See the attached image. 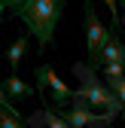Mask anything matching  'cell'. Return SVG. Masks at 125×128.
Returning <instances> with one entry per match:
<instances>
[{"mask_svg":"<svg viewBox=\"0 0 125 128\" xmlns=\"http://www.w3.org/2000/svg\"><path fill=\"white\" fill-rule=\"evenodd\" d=\"M64 6H67L64 0H24L12 15L24 22L28 34L37 37L40 49L46 52L55 43V28L61 22V15H64Z\"/></svg>","mask_w":125,"mask_h":128,"instance_id":"1","label":"cell"},{"mask_svg":"<svg viewBox=\"0 0 125 128\" xmlns=\"http://www.w3.org/2000/svg\"><path fill=\"white\" fill-rule=\"evenodd\" d=\"M76 98L80 101H86L88 107H95V110H101V113H122V104H119V98L113 94V88L110 86H101L95 76H92V70H82V86L76 88ZM125 116V113H122Z\"/></svg>","mask_w":125,"mask_h":128,"instance_id":"2","label":"cell"},{"mask_svg":"<svg viewBox=\"0 0 125 128\" xmlns=\"http://www.w3.org/2000/svg\"><path fill=\"white\" fill-rule=\"evenodd\" d=\"M61 119H64L70 128H98V125H110L116 119V113H101V110H92L86 101H80L73 94V104L64 107V110H58Z\"/></svg>","mask_w":125,"mask_h":128,"instance_id":"3","label":"cell"},{"mask_svg":"<svg viewBox=\"0 0 125 128\" xmlns=\"http://www.w3.org/2000/svg\"><path fill=\"white\" fill-rule=\"evenodd\" d=\"M82 3H86V52H88V67H98V58H101V52H104V46H107L113 30H107L98 22V12L92 6V0H82Z\"/></svg>","mask_w":125,"mask_h":128,"instance_id":"4","label":"cell"},{"mask_svg":"<svg viewBox=\"0 0 125 128\" xmlns=\"http://www.w3.org/2000/svg\"><path fill=\"white\" fill-rule=\"evenodd\" d=\"M34 76H37V82H40V88H46V86L52 88V101H55V104H58L61 110L73 104V94H76V92H70V88L64 86V79H58V73H55V70L49 67V64H40Z\"/></svg>","mask_w":125,"mask_h":128,"instance_id":"5","label":"cell"},{"mask_svg":"<svg viewBox=\"0 0 125 128\" xmlns=\"http://www.w3.org/2000/svg\"><path fill=\"white\" fill-rule=\"evenodd\" d=\"M122 61H125V46L119 43L116 34H110V40H107L104 52H101V58H98V67H107V64H122Z\"/></svg>","mask_w":125,"mask_h":128,"instance_id":"6","label":"cell"},{"mask_svg":"<svg viewBox=\"0 0 125 128\" xmlns=\"http://www.w3.org/2000/svg\"><path fill=\"white\" fill-rule=\"evenodd\" d=\"M0 86H3V92L9 94L12 101H24V98H30V94H34V86H28L24 79H22V76H15V73H9Z\"/></svg>","mask_w":125,"mask_h":128,"instance_id":"7","label":"cell"},{"mask_svg":"<svg viewBox=\"0 0 125 128\" xmlns=\"http://www.w3.org/2000/svg\"><path fill=\"white\" fill-rule=\"evenodd\" d=\"M28 30H24V37H18L12 46H9V52H6V61H9V73H15V67H18V61H22V55L28 52Z\"/></svg>","mask_w":125,"mask_h":128,"instance_id":"8","label":"cell"},{"mask_svg":"<svg viewBox=\"0 0 125 128\" xmlns=\"http://www.w3.org/2000/svg\"><path fill=\"white\" fill-rule=\"evenodd\" d=\"M0 128H24V122H22V116H15L6 107H0Z\"/></svg>","mask_w":125,"mask_h":128,"instance_id":"9","label":"cell"},{"mask_svg":"<svg viewBox=\"0 0 125 128\" xmlns=\"http://www.w3.org/2000/svg\"><path fill=\"white\" fill-rule=\"evenodd\" d=\"M46 128H70L64 119H61V113H58V110H46Z\"/></svg>","mask_w":125,"mask_h":128,"instance_id":"10","label":"cell"},{"mask_svg":"<svg viewBox=\"0 0 125 128\" xmlns=\"http://www.w3.org/2000/svg\"><path fill=\"white\" fill-rule=\"evenodd\" d=\"M104 70V79L110 82V79H119V76H125V61L122 64H107V67H101Z\"/></svg>","mask_w":125,"mask_h":128,"instance_id":"11","label":"cell"},{"mask_svg":"<svg viewBox=\"0 0 125 128\" xmlns=\"http://www.w3.org/2000/svg\"><path fill=\"white\" fill-rule=\"evenodd\" d=\"M110 88H113V94L119 98V104H122V113H125V76L110 79Z\"/></svg>","mask_w":125,"mask_h":128,"instance_id":"12","label":"cell"},{"mask_svg":"<svg viewBox=\"0 0 125 128\" xmlns=\"http://www.w3.org/2000/svg\"><path fill=\"white\" fill-rule=\"evenodd\" d=\"M104 3H107V9H110V15H113V28H119V0H104Z\"/></svg>","mask_w":125,"mask_h":128,"instance_id":"13","label":"cell"},{"mask_svg":"<svg viewBox=\"0 0 125 128\" xmlns=\"http://www.w3.org/2000/svg\"><path fill=\"white\" fill-rule=\"evenodd\" d=\"M0 107H6V110H9V113H15V116H18V110H15V107H12V98H9V94H6V92H3V86H0Z\"/></svg>","mask_w":125,"mask_h":128,"instance_id":"14","label":"cell"},{"mask_svg":"<svg viewBox=\"0 0 125 128\" xmlns=\"http://www.w3.org/2000/svg\"><path fill=\"white\" fill-rule=\"evenodd\" d=\"M22 3H24V0H0V6H9L12 12H15V9H18Z\"/></svg>","mask_w":125,"mask_h":128,"instance_id":"15","label":"cell"},{"mask_svg":"<svg viewBox=\"0 0 125 128\" xmlns=\"http://www.w3.org/2000/svg\"><path fill=\"white\" fill-rule=\"evenodd\" d=\"M0 18H3V6H0Z\"/></svg>","mask_w":125,"mask_h":128,"instance_id":"16","label":"cell"},{"mask_svg":"<svg viewBox=\"0 0 125 128\" xmlns=\"http://www.w3.org/2000/svg\"><path fill=\"white\" fill-rule=\"evenodd\" d=\"M122 24H125V15H122Z\"/></svg>","mask_w":125,"mask_h":128,"instance_id":"17","label":"cell"},{"mask_svg":"<svg viewBox=\"0 0 125 128\" xmlns=\"http://www.w3.org/2000/svg\"><path fill=\"white\" fill-rule=\"evenodd\" d=\"M122 6H125V0H122Z\"/></svg>","mask_w":125,"mask_h":128,"instance_id":"18","label":"cell"}]
</instances>
